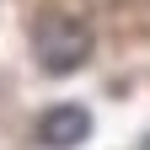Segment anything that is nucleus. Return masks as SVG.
Wrapping results in <instances>:
<instances>
[{"label":"nucleus","mask_w":150,"mask_h":150,"mask_svg":"<svg viewBox=\"0 0 150 150\" xmlns=\"http://www.w3.org/2000/svg\"><path fill=\"white\" fill-rule=\"evenodd\" d=\"M32 54H38V64H43L48 75L81 70V64L91 59V27H86V16H75V11H48L43 22L32 27Z\"/></svg>","instance_id":"1"},{"label":"nucleus","mask_w":150,"mask_h":150,"mask_svg":"<svg viewBox=\"0 0 150 150\" xmlns=\"http://www.w3.org/2000/svg\"><path fill=\"white\" fill-rule=\"evenodd\" d=\"M81 139H91V112L86 107H48L43 118H38V145H48V150H75Z\"/></svg>","instance_id":"2"}]
</instances>
